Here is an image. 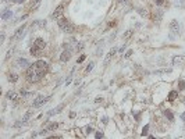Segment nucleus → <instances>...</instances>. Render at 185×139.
I'll return each instance as SVG.
<instances>
[{
	"instance_id": "nucleus-11",
	"label": "nucleus",
	"mask_w": 185,
	"mask_h": 139,
	"mask_svg": "<svg viewBox=\"0 0 185 139\" xmlns=\"http://www.w3.org/2000/svg\"><path fill=\"white\" fill-rule=\"evenodd\" d=\"M11 17H13V11H11L10 9H4V10L1 11V20H3V21L10 20Z\"/></svg>"
},
{
	"instance_id": "nucleus-3",
	"label": "nucleus",
	"mask_w": 185,
	"mask_h": 139,
	"mask_svg": "<svg viewBox=\"0 0 185 139\" xmlns=\"http://www.w3.org/2000/svg\"><path fill=\"white\" fill-rule=\"evenodd\" d=\"M168 28H170L171 33H174V35H180L181 33V27H180V24H178L177 20H171L170 24H168Z\"/></svg>"
},
{
	"instance_id": "nucleus-34",
	"label": "nucleus",
	"mask_w": 185,
	"mask_h": 139,
	"mask_svg": "<svg viewBox=\"0 0 185 139\" xmlns=\"http://www.w3.org/2000/svg\"><path fill=\"white\" fill-rule=\"evenodd\" d=\"M85 59H87V56H85V54H81V57H79V59L77 60V64H81V63H82V61H84Z\"/></svg>"
},
{
	"instance_id": "nucleus-12",
	"label": "nucleus",
	"mask_w": 185,
	"mask_h": 139,
	"mask_svg": "<svg viewBox=\"0 0 185 139\" xmlns=\"http://www.w3.org/2000/svg\"><path fill=\"white\" fill-rule=\"evenodd\" d=\"M6 97H7V100H13V102H18V95L14 92V90H9L7 93H6Z\"/></svg>"
},
{
	"instance_id": "nucleus-26",
	"label": "nucleus",
	"mask_w": 185,
	"mask_h": 139,
	"mask_svg": "<svg viewBox=\"0 0 185 139\" xmlns=\"http://www.w3.org/2000/svg\"><path fill=\"white\" fill-rule=\"evenodd\" d=\"M41 1H42V0H32V4H31V9H32V10H36V9L39 7V4H41Z\"/></svg>"
},
{
	"instance_id": "nucleus-33",
	"label": "nucleus",
	"mask_w": 185,
	"mask_h": 139,
	"mask_svg": "<svg viewBox=\"0 0 185 139\" xmlns=\"http://www.w3.org/2000/svg\"><path fill=\"white\" fill-rule=\"evenodd\" d=\"M103 136H104V134H103L102 131H98V132L95 134V138L96 139H100V138H103Z\"/></svg>"
},
{
	"instance_id": "nucleus-35",
	"label": "nucleus",
	"mask_w": 185,
	"mask_h": 139,
	"mask_svg": "<svg viewBox=\"0 0 185 139\" xmlns=\"http://www.w3.org/2000/svg\"><path fill=\"white\" fill-rule=\"evenodd\" d=\"M4 1H11V3H17V4H22L25 0H4Z\"/></svg>"
},
{
	"instance_id": "nucleus-13",
	"label": "nucleus",
	"mask_w": 185,
	"mask_h": 139,
	"mask_svg": "<svg viewBox=\"0 0 185 139\" xmlns=\"http://www.w3.org/2000/svg\"><path fill=\"white\" fill-rule=\"evenodd\" d=\"M163 114H164V117L167 118L170 122H173V121H174V114H173V111H171L170 108H164Z\"/></svg>"
},
{
	"instance_id": "nucleus-15",
	"label": "nucleus",
	"mask_w": 185,
	"mask_h": 139,
	"mask_svg": "<svg viewBox=\"0 0 185 139\" xmlns=\"http://www.w3.org/2000/svg\"><path fill=\"white\" fill-rule=\"evenodd\" d=\"M17 65H18L20 68H28V67H29V61H28L27 59H18V60H17Z\"/></svg>"
},
{
	"instance_id": "nucleus-32",
	"label": "nucleus",
	"mask_w": 185,
	"mask_h": 139,
	"mask_svg": "<svg viewBox=\"0 0 185 139\" xmlns=\"http://www.w3.org/2000/svg\"><path fill=\"white\" fill-rule=\"evenodd\" d=\"M164 3H166V0H154V4H156L157 7H162V6H164Z\"/></svg>"
},
{
	"instance_id": "nucleus-5",
	"label": "nucleus",
	"mask_w": 185,
	"mask_h": 139,
	"mask_svg": "<svg viewBox=\"0 0 185 139\" xmlns=\"http://www.w3.org/2000/svg\"><path fill=\"white\" fill-rule=\"evenodd\" d=\"M49 100V97H46V96H38L35 100H33V103H32V108L35 110V108H39V107H42Z\"/></svg>"
},
{
	"instance_id": "nucleus-6",
	"label": "nucleus",
	"mask_w": 185,
	"mask_h": 139,
	"mask_svg": "<svg viewBox=\"0 0 185 139\" xmlns=\"http://www.w3.org/2000/svg\"><path fill=\"white\" fill-rule=\"evenodd\" d=\"M71 57H73V47H70V49H64V50H63V53L60 54V60H61L63 63L70 61V60H71Z\"/></svg>"
},
{
	"instance_id": "nucleus-17",
	"label": "nucleus",
	"mask_w": 185,
	"mask_h": 139,
	"mask_svg": "<svg viewBox=\"0 0 185 139\" xmlns=\"http://www.w3.org/2000/svg\"><path fill=\"white\" fill-rule=\"evenodd\" d=\"M135 10H136V13H138V14L141 15L142 18H146V17L149 15V13H148V10H146L145 7H136Z\"/></svg>"
},
{
	"instance_id": "nucleus-10",
	"label": "nucleus",
	"mask_w": 185,
	"mask_h": 139,
	"mask_svg": "<svg viewBox=\"0 0 185 139\" xmlns=\"http://www.w3.org/2000/svg\"><path fill=\"white\" fill-rule=\"evenodd\" d=\"M29 54H31L32 57H41V56L43 54V49H41V47H38V46L33 45L32 47L29 49Z\"/></svg>"
},
{
	"instance_id": "nucleus-19",
	"label": "nucleus",
	"mask_w": 185,
	"mask_h": 139,
	"mask_svg": "<svg viewBox=\"0 0 185 139\" xmlns=\"http://www.w3.org/2000/svg\"><path fill=\"white\" fill-rule=\"evenodd\" d=\"M116 53H117V47H113V49H111V50H110L109 52V54H107V57H106V60H104V65L107 64V63H109L110 61V59H111V57H114V56H116Z\"/></svg>"
},
{
	"instance_id": "nucleus-7",
	"label": "nucleus",
	"mask_w": 185,
	"mask_h": 139,
	"mask_svg": "<svg viewBox=\"0 0 185 139\" xmlns=\"http://www.w3.org/2000/svg\"><path fill=\"white\" fill-rule=\"evenodd\" d=\"M152 20L156 25H160V22H162V20H163V11L160 10V9H156L154 13H153V15H152Z\"/></svg>"
},
{
	"instance_id": "nucleus-16",
	"label": "nucleus",
	"mask_w": 185,
	"mask_h": 139,
	"mask_svg": "<svg viewBox=\"0 0 185 139\" xmlns=\"http://www.w3.org/2000/svg\"><path fill=\"white\" fill-rule=\"evenodd\" d=\"M185 63V56H175L173 59V65H180Z\"/></svg>"
},
{
	"instance_id": "nucleus-25",
	"label": "nucleus",
	"mask_w": 185,
	"mask_h": 139,
	"mask_svg": "<svg viewBox=\"0 0 185 139\" xmlns=\"http://www.w3.org/2000/svg\"><path fill=\"white\" fill-rule=\"evenodd\" d=\"M175 6L178 7V9H184L185 7V0H175Z\"/></svg>"
},
{
	"instance_id": "nucleus-38",
	"label": "nucleus",
	"mask_w": 185,
	"mask_h": 139,
	"mask_svg": "<svg viewBox=\"0 0 185 139\" xmlns=\"http://www.w3.org/2000/svg\"><path fill=\"white\" fill-rule=\"evenodd\" d=\"M120 4H128V0H118Z\"/></svg>"
},
{
	"instance_id": "nucleus-21",
	"label": "nucleus",
	"mask_w": 185,
	"mask_h": 139,
	"mask_svg": "<svg viewBox=\"0 0 185 139\" xmlns=\"http://www.w3.org/2000/svg\"><path fill=\"white\" fill-rule=\"evenodd\" d=\"M171 68H163V70H156L153 74L154 75H160V74H171Z\"/></svg>"
},
{
	"instance_id": "nucleus-36",
	"label": "nucleus",
	"mask_w": 185,
	"mask_h": 139,
	"mask_svg": "<svg viewBox=\"0 0 185 139\" xmlns=\"http://www.w3.org/2000/svg\"><path fill=\"white\" fill-rule=\"evenodd\" d=\"M13 52H14V49H10V50L7 52V54H6V60H9L10 56H13Z\"/></svg>"
},
{
	"instance_id": "nucleus-39",
	"label": "nucleus",
	"mask_w": 185,
	"mask_h": 139,
	"mask_svg": "<svg viewBox=\"0 0 185 139\" xmlns=\"http://www.w3.org/2000/svg\"><path fill=\"white\" fill-rule=\"evenodd\" d=\"M181 118H182V120L185 121V113H184V114H181Z\"/></svg>"
},
{
	"instance_id": "nucleus-1",
	"label": "nucleus",
	"mask_w": 185,
	"mask_h": 139,
	"mask_svg": "<svg viewBox=\"0 0 185 139\" xmlns=\"http://www.w3.org/2000/svg\"><path fill=\"white\" fill-rule=\"evenodd\" d=\"M49 71V63L45 60H38L33 64H31L27 70V79L29 82H38L43 78Z\"/></svg>"
},
{
	"instance_id": "nucleus-4",
	"label": "nucleus",
	"mask_w": 185,
	"mask_h": 139,
	"mask_svg": "<svg viewBox=\"0 0 185 139\" xmlns=\"http://www.w3.org/2000/svg\"><path fill=\"white\" fill-rule=\"evenodd\" d=\"M64 7H65V4L64 3H61V4H59L57 7H56V10L52 13V20H57L59 17H61L63 15V13H64Z\"/></svg>"
},
{
	"instance_id": "nucleus-30",
	"label": "nucleus",
	"mask_w": 185,
	"mask_h": 139,
	"mask_svg": "<svg viewBox=\"0 0 185 139\" xmlns=\"http://www.w3.org/2000/svg\"><path fill=\"white\" fill-rule=\"evenodd\" d=\"M84 132H85V135H91L92 132H93V128L89 125V127H85V129H84Z\"/></svg>"
},
{
	"instance_id": "nucleus-27",
	"label": "nucleus",
	"mask_w": 185,
	"mask_h": 139,
	"mask_svg": "<svg viewBox=\"0 0 185 139\" xmlns=\"http://www.w3.org/2000/svg\"><path fill=\"white\" fill-rule=\"evenodd\" d=\"M185 89V79H180L178 81V90H184Z\"/></svg>"
},
{
	"instance_id": "nucleus-8",
	"label": "nucleus",
	"mask_w": 185,
	"mask_h": 139,
	"mask_svg": "<svg viewBox=\"0 0 185 139\" xmlns=\"http://www.w3.org/2000/svg\"><path fill=\"white\" fill-rule=\"evenodd\" d=\"M57 127H59V124L57 122H49L47 121V125L43 128V131L39 134V135H46V134H49V132H52V131H56L57 129Z\"/></svg>"
},
{
	"instance_id": "nucleus-20",
	"label": "nucleus",
	"mask_w": 185,
	"mask_h": 139,
	"mask_svg": "<svg viewBox=\"0 0 185 139\" xmlns=\"http://www.w3.org/2000/svg\"><path fill=\"white\" fill-rule=\"evenodd\" d=\"M134 32H135V29H127V31H125V32L122 33V39H124V41H127V39H130L131 36H132V35H134Z\"/></svg>"
},
{
	"instance_id": "nucleus-37",
	"label": "nucleus",
	"mask_w": 185,
	"mask_h": 139,
	"mask_svg": "<svg viewBox=\"0 0 185 139\" xmlns=\"http://www.w3.org/2000/svg\"><path fill=\"white\" fill-rule=\"evenodd\" d=\"M132 53H134V50H132V49H130V50L125 53V56H124V57H125V59H128V57H131V56H132Z\"/></svg>"
},
{
	"instance_id": "nucleus-24",
	"label": "nucleus",
	"mask_w": 185,
	"mask_h": 139,
	"mask_svg": "<svg viewBox=\"0 0 185 139\" xmlns=\"http://www.w3.org/2000/svg\"><path fill=\"white\" fill-rule=\"evenodd\" d=\"M177 96H178V92H177V90H171V92L168 93V100L173 102V100H175V97Z\"/></svg>"
},
{
	"instance_id": "nucleus-2",
	"label": "nucleus",
	"mask_w": 185,
	"mask_h": 139,
	"mask_svg": "<svg viewBox=\"0 0 185 139\" xmlns=\"http://www.w3.org/2000/svg\"><path fill=\"white\" fill-rule=\"evenodd\" d=\"M25 29H27V24H22L21 27L14 32V35L10 38V42H17V41H21L25 35Z\"/></svg>"
},
{
	"instance_id": "nucleus-9",
	"label": "nucleus",
	"mask_w": 185,
	"mask_h": 139,
	"mask_svg": "<svg viewBox=\"0 0 185 139\" xmlns=\"http://www.w3.org/2000/svg\"><path fill=\"white\" fill-rule=\"evenodd\" d=\"M68 24H70V20H68L67 17H64V15H61V17L57 18V25H59V28L63 29V31H64V28L68 25Z\"/></svg>"
},
{
	"instance_id": "nucleus-18",
	"label": "nucleus",
	"mask_w": 185,
	"mask_h": 139,
	"mask_svg": "<svg viewBox=\"0 0 185 139\" xmlns=\"http://www.w3.org/2000/svg\"><path fill=\"white\" fill-rule=\"evenodd\" d=\"M75 25H74V24H73V22L70 21V24H68V25H67V27H65L64 28V32L65 33H74L75 32Z\"/></svg>"
},
{
	"instance_id": "nucleus-31",
	"label": "nucleus",
	"mask_w": 185,
	"mask_h": 139,
	"mask_svg": "<svg viewBox=\"0 0 185 139\" xmlns=\"http://www.w3.org/2000/svg\"><path fill=\"white\" fill-rule=\"evenodd\" d=\"M148 132H149V125H145L143 129H142V136H146L148 135Z\"/></svg>"
},
{
	"instance_id": "nucleus-23",
	"label": "nucleus",
	"mask_w": 185,
	"mask_h": 139,
	"mask_svg": "<svg viewBox=\"0 0 185 139\" xmlns=\"http://www.w3.org/2000/svg\"><path fill=\"white\" fill-rule=\"evenodd\" d=\"M7 79H9V82H13V84H15V82L18 81V75H17V74H9Z\"/></svg>"
},
{
	"instance_id": "nucleus-14",
	"label": "nucleus",
	"mask_w": 185,
	"mask_h": 139,
	"mask_svg": "<svg viewBox=\"0 0 185 139\" xmlns=\"http://www.w3.org/2000/svg\"><path fill=\"white\" fill-rule=\"evenodd\" d=\"M33 45L38 46V47H41V49H45V47H46V42H45L43 38H36V39L33 41Z\"/></svg>"
},
{
	"instance_id": "nucleus-28",
	"label": "nucleus",
	"mask_w": 185,
	"mask_h": 139,
	"mask_svg": "<svg viewBox=\"0 0 185 139\" xmlns=\"http://www.w3.org/2000/svg\"><path fill=\"white\" fill-rule=\"evenodd\" d=\"M84 46H85V45H84V42L77 43V45H75V50H77V52H78V53H79V52H81V50L84 49Z\"/></svg>"
},
{
	"instance_id": "nucleus-22",
	"label": "nucleus",
	"mask_w": 185,
	"mask_h": 139,
	"mask_svg": "<svg viewBox=\"0 0 185 139\" xmlns=\"http://www.w3.org/2000/svg\"><path fill=\"white\" fill-rule=\"evenodd\" d=\"M63 107H64V104H60V106H57L55 108V110H52V111H49L47 113V116H53V114H59L61 110H63Z\"/></svg>"
},
{
	"instance_id": "nucleus-29",
	"label": "nucleus",
	"mask_w": 185,
	"mask_h": 139,
	"mask_svg": "<svg viewBox=\"0 0 185 139\" xmlns=\"http://www.w3.org/2000/svg\"><path fill=\"white\" fill-rule=\"evenodd\" d=\"M93 67H95V63L93 61H91L89 64H88V67H87V70H85V72H91L92 70H93Z\"/></svg>"
}]
</instances>
